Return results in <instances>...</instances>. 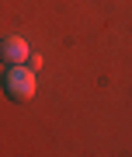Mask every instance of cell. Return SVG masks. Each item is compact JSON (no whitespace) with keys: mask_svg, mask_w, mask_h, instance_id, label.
Wrapping results in <instances>:
<instances>
[{"mask_svg":"<svg viewBox=\"0 0 132 157\" xmlns=\"http://www.w3.org/2000/svg\"><path fill=\"white\" fill-rule=\"evenodd\" d=\"M35 87H38V77H35V67H21V63H11L4 73V91L11 101H31Z\"/></svg>","mask_w":132,"mask_h":157,"instance_id":"1","label":"cell"},{"mask_svg":"<svg viewBox=\"0 0 132 157\" xmlns=\"http://www.w3.org/2000/svg\"><path fill=\"white\" fill-rule=\"evenodd\" d=\"M31 56V49H28V42L21 35H7V39H0V59L11 67V63H28Z\"/></svg>","mask_w":132,"mask_h":157,"instance_id":"2","label":"cell"}]
</instances>
